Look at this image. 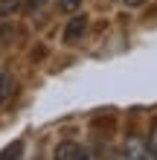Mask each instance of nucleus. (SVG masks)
Returning <instances> with one entry per match:
<instances>
[{
    "mask_svg": "<svg viewBox=\"0 0 157 160\" xmlns=\"http://www.w3.org/2000/svg\"><path fill=\"white\" fill-rule=\"evenodd\" d=\"M32 160H44V157H32Z\"/></svg>",
    "mask_w": 157,
    "mask_h": 160,
    "instance_id": "obj_12",
    "label": "nucleus"
},
{
    "mask_svg": "<svg viewBox=\"0 0 157 160\" xmlns=\"http://www.w3.org/2000/svg\"><path fill=\"white\" fill-rule=\"evenodd\" d=\"M81 0H58V9L61 12H79Z\"/></svg>",
    "mask_w": 157,
    "mask_h": 160,
    "instance_id": "obj_9",
    "label": "nucleus"
},
{
    "mask_svg": "<svg viewBox=\"0 0 157 160\" xmlns=\"http://www.w3.org/2000/svg\"><path fill=\"white\" fill-rule=\"evenodd\" d=\"M44 6H47V0H23L26 15H38V12H44Z\"/></svg>",
    "mask_w": 157,
    "mask_h": 160,
    "instance_id": "obj_8",
    "label": "nucleus"
},
{
    "mask_svg": "<svg viewBox=\"0 0 157 160\" xmlns=\"http://www.w3.org/2000/svg\"><path fill=\"white\" fill-rule=\"evenodd\" d=\"M119 3H122L125 9H140V6H145V3H149V0H119Z\"/></svg>",
    "mask_w": 157,
    "mask_h": 160,
    "instance_id": "obj_11",
    "label": "nucleus"
},
{
    "mask_svg": "<svg viewBox=\"0 0 157 160\" xmlns=\"http://www.w3.org/2000/svg\"><path fill=\"white\" fill-rule=\"evenodd\" d=\"M12 29H9V26H0V52H3L6 50V47H9V41H12Z\"/></svg>",
    "mask_w": 157,
    "mask_h": 160,
    "instance_id": "obj_10",
    "label": "nucleus"
},
{
    "mask_svg": "<svg viewBox=\"0 0 157 160\" xmlns=\"http://www.w3.org/2000/svg\"><path fill=\"white\" fill-rule=\"evenodd\" d=\"M15 93V76L6 67H0V105H6Z\"/></svg>",
    "mask_w": 157,
    "mask_h": 160,
    "instance_id": "obj_4",
    "label": "nucleus"
},
{
    "mask_svg": "<svg viewBox=\"0 0 157 160\" xmlns=\"http://www.w3.org/2000/svg\"><path fill=\"white\" fill-rule=\"evenodd\" d=\"M116 160H154V157H151L149 143H145L143 137L128 134L122 140V146H119V152H116Z\"/></svg>",
    "mask_w": 157,
    "mask_h": 160,
    "instance_id": "obj_1",
    "label": "nucleus"
},
{
    "mask_svg": "<svg viewBox=\"0 0 157 160\" xmlns=\"http://www.w3.org/2000/svg\"><path fill=\"white\" fill-rule=\"evenodd\" d=\"M87 26H90L87 15H76V18H73V21H70L67 26H64L61 41H64V44H79V41L87 35Z\"/></svg>",
    "mask_w": 157,
    "mask_h": 160,
    "instance_id": "obj_3",
    "label": "nucleus"
},
{
    "mask_svg": "<svg viewBox=\"0 0 157 160\" xmlns=\"http://www.w3.org/2000/svg\"><path fill=\"white\" fill-rule=\"evenodd\" d=\"M21 6H23V0H0V18H6V15L17 12Z\"/></svg>",
    "mask_w": 157,
    "mask_h": 160,
    "instance_id": "obj_6",
    "label": "nucleus"
},
{
    "mask_svg": "<svg viewBox=\"0 0 157 160\" xmlns=\"http://www.w3.org/2000/svg\"><path fill=\"white\" fill-rule=\"evenodd\" d=\"M21 157H23V143H21V140L9 143L3 152H0V160H21Z\"/></svg>",
    "mask_w": 157,
    "mask_h": 160,
    "instance_id": "obj_5",
    "label": "nucleus"
},
{
    "mask_svg": "<svg viewBox=\"0 0 157 160\" xmlns=\"http://www.w3.org/2000/svg\"><path fill=\"white\" fill-rule=\"evenodd\" d=\"M52 160H90V152L76 140H61L52 152Z\"/></svg>",
    "mask_w": 157,
    "mask_h": 160,
    "instance_id": "obj_2",
    "label": "nucleus"
},
{
    "mask_svg": "<svg viewBox=\"0 0 157 160\" xmlns=\"http://www.w3.org/2000/svg\"><path fill=\"white\" fill-rule=\"evenodd\" d=\"M145 143H149V152H151V157L157 160V119L151 122V128H149V140H145Z\"/></svg>",
    "mask_w": 157,
    "mask_h": 160,
    "instance_id": "obj_7",
    "label": "nucleus"
}]
</instances>
